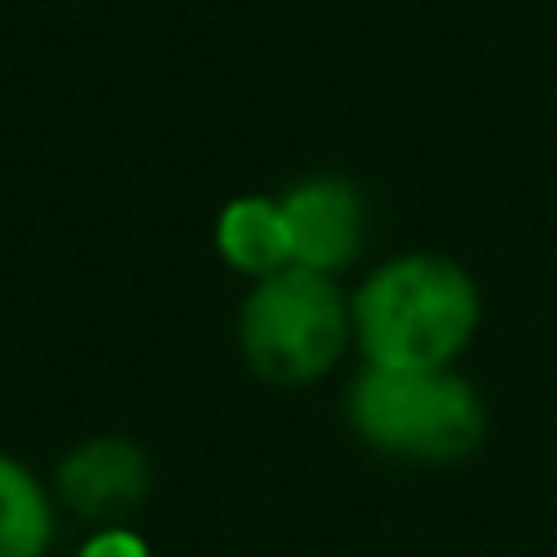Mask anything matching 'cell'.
Returning <instances> with one entry per match:
<instances>
[{
	"mask_svg": "<svg viewBox=\"0 0 557 557\" xmlns=\"http://www.w3.org/2000/svg\"><path fill=\"white\" fill-rule=\"evenodd\" d=\"M347 304L362 367H460L484 327L480 278L441 250H401L372 264Z\"/></svg>",
	"mask_w": 557,
	"mask_h": 557,
	"instance_id": "1",
	"label": "cell"
},
{
	"mask_svg": "<svg viewBox=\"0 0 557 557\" xmlns=\"http://www.w3.org/2000/svg\"><path fill=\"white\" fill-rule=\"evenodd\" d=\"M347 425L367 450L406 465H460L490 435V406L460 367H362Z\"/></svg>",
	"mask_w": 557,
	"mask_h": 557,
	"instance_id": "2",
	"label": "cell"
},
{
	"mask_svg": "<svg viewBox=\"0 0 557 557\" xmlns=\"http://www.w3.org/2000/svg\"><path fill=\"white\" fill-rule=\"evenodd\" d=\"M235 333L260 382L313 386L352 352V304L337 278L288 264L250 284Z\"/></svg>",
	"mask_w": 557,
	"mask_h": 557,
	"instance_id": "3",
	"label": "cell"
},
{
	"mask_svg": "<svg viewBox=\"0 0 557 557\" xmlns=\"http://www.w3.org/2000/svg\"><path fill=\"white\" fill-rule=\"evenodd\" d=\"M54 499L88 529H117L152 499V460L127 435H88L59 460Z\"/></svg>",
	"mask_w": 557,
	"mask_h": 557,
	"instance_id": "4",
	"label": "cell"
},
{
	"mask_svg": "<svg viewBox=\"0 0 557 557\" xmlns=\"http://www.w3.org/2000/svg\"><path fill=\"white\" fill-rule=\"evenodd\" d=\"M278 206H284L298 270L343 278L362 260L372 211H367V196L347 176H304L278 196Z\"/></svg>",
	"mask_w": 557,
	"mask_h": 557,
	"instance_id": "5",
	"label": "cell"
},
{
	"mask_svg": "<svg viewBox=\"0 0 557 557\" xmlns=\"http://www.w3.org/2000/svg\"><path fill=\"white\" fill-rule=\"evenodd\" d=\"M215 250L235 274L270 278L294 264V245H288V221L278 196H240L215 215Z\"/></svg>",
	"mask_w": 557,
	"mask_h": 557,
	"instance_id": "6",
	"label": "cell"
},
{
	"mask_svg": "<svg viewBox=\"0 0 557 557\" xmlns=\"http://www.w3.org/2000/svg\"><path fill=\"white\" fill-rule=\"evenodd\" d=\"M54 543V499L35 470L0 455V557H45Z\"/></svg>",
	"mask_w": 557,
	"mask_h": 557,
	"instance_id": "7",
	"label": "cell"
},
{
	"mask_svg": "<svg viewBox=\"0 0 557 557\" xmlns=\"http://www.w3.org/2000/svg\"><path fill=\"white\" fill-rule=\"evenodd\" d=\"M78 557H152L143 543V533L117 523V529H94V539L78 548Z\"/></svg>",
	"mask_w": 557,
	"mask_h": 557,
	"instance_id": "8",
	"label": "cell"
}]
</instances>
